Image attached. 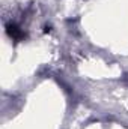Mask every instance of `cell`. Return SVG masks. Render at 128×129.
<instances>
[{"instance_id": "obj_1", "label": "cell", "mask_w": 128, "mask_h": 129, "mask_svg": "<svg viewBox=\"0 0 128 129\" xmlns=\"http://www.w3.org/2000/svg\"><path fill=\"white\" fill-rule=\"evenodd\" d=\"M6 33H8L14 41H23V39L26 38V35L21 32L15 24H8V26H6Z\"/></svg>"}]
</instances>
